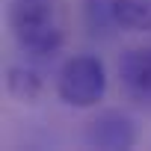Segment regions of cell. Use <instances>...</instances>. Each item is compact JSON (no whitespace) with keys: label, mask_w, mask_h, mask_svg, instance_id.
<instances>
[{"label":"cell","mask_w":151,"mask_h":151,"mask_svg":"<svg viewBox=\"0 0 151 151\" xmlns=\"http://www.w3.org/2000/svg\"><path fill=\"white\" fill-rule=\"evenodd\" d=\"M113 18L119 30L148 33L151 30V0H113Z\"/></svg>","instance_id":"cell-5"},{"label":"cell","mask_w":151,"mask_h":151,"mask_svg":"<svg viewBox=\"0 0 151 151\" xmlns=\"http://www.w3.org/2000/svg\"><path fill=\"white\" fill-rule=\"evenodd\" d=\"M83 21H86V30L101 39L119 30L113 18V0H83Z\"/></svg>","instance_id":"cell-7"},{"label":"cell","mask_w":151,"mask_h":151,"mask_svg":"<svg viewBox=\"0 0 151 151\" xmlns=\"http://www.w3.org/2000/svg\"><path fill=\"white\" fill-rule=\"evenodd\" d=\"M136 122L122 110H104L86 124V142L104 151H124L136 145Z\"/></svg>","instance_id":"cell-3"},{"label":"cell","mask_w":151,"mask_h":151,"mask_svg":"<svg viewBox=\"0 0 151 151\" xmlns=\"http://www.w3.org/2000/svg\"><path fill=\"white\" fill-rule=\"evenodd\" d=\"M9 30H12L18 47L36 59L56 56L62 47V39H65L53 0H12Z\"/></svg>","instance_id":"cell-1"},{"label":"cell","mask_w":151,"mask_h":151,"mask_svg":"<svg viewBox=\"0 0 151 151\" xmlns=\"http://www.w3.org/2000/svg\"><path fill=\"white\" fill-rule=\"evenodd\" d=\"M107 92V68L95 53L71 56L56 74V95L77 110L95 107Z\"/></svg>","instance_id":"cell-2"},{"label":"cell","mask_w":151,"mask_h":151,"mask_svg":"<svg viewBox=\"0 0 151 151\" xmlns=\"http://www.w3.org/2000/svg\"><path fill=\"white\" fill-rule=\"evenodd\" d=\"M119 80L130 101L151 107V47H130L122 53Z\"/></svg>","instance_id":"cell-4"},{"label":"cell","mask_w":151,"mask_h":151,"mask_svg":"<svg viewBox=\"0 0 151 151\" xmlns=\"http://www.w3.org/2000/svg\"><path fill=\"white\" fill-rule=\"evenodd\" d=\"M6 89L12 98L24 101V104H36L45 92V83L39 77L36 68H27V65H12L6 71Z\"/></svg>","instance_id":"cell-6"}]
</instances>
